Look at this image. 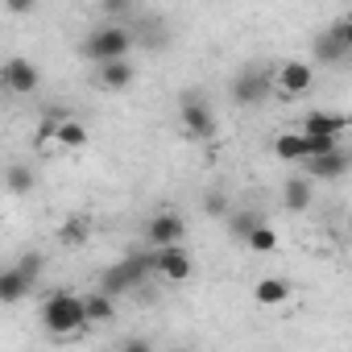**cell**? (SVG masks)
<instances>
[{
    "mask_svg": "<svg viewBox=\"0 0 352 352\" xmlns=\"http://www.w3.org/2000/svg\"><path fill=\"white\" fill-rule=\"evenodd\" d=\"M87 298L83 294H71V290H54L46 302H42V327L58 340H71L79 331H87Z\"/></svg>",
    "mask_w": 352,
    "mask_h": 352,
    "instance_id": "1",
    "label": "cell"
},
{
    "mask_svg": "<svg viewBox=\"0 0 352 352\" xmlns=\"http://www.w3.org/2000/svg\"><path fill=\"white\" fill-rule=\"evenodd\" d=\"M133 50V34L124 25H100L91 30V38L83 42V54L100 67V63H112V58H124Z\"/></svg>",
    "mask_w": 352,
    "mask_h": 352,
    "instance_id": "2",
    "label": "cell"
},
{
    "mask_svg": "<svg viewBox=\"0 0 352 352\" xmlns=\"http://www.w3.org/2000/svg\"><path fill=\"white\" fill-rule=\"evenodd\" d=\"M179 124H183V133L195 137V141H212V137H216V112H212V104H208L199 91H187V96H183Z\"/></svg>",
    "mask_w": 352,
    "mask_h": 352,
    "instance_id": "3",
    "label": "cell"
},
{
    "mask_svg": "<svg viewBox=\"0 0 352 352\" xmlns=\"http://www.w3.org/2000/svg\"><path fill=\"white\" fill-rule=\"evenodd\" d=\"M270 91H274V75H270V71H261V67H249V71H241V75L232 79V100H236L241 108L261 104Z\"/></svg>",
    "mask_w": 352,
    "mask_h": 352,
    "instance_id": "4",
    "label": "cell"
},
{
    "mask_svg": "<svg viewBox=\"0 0 352 352\" xmlns=\"http://www.w3.org/2000/svg\"><path fill=\"white\" fill-rule=\"evenodd\" d=\"M315 87V71L307 67V63H298V58H290V63H282L278 67V75H274V91L282 96V100H294V96H307Z\"/></svg>",
    "mask_w": 352,
    "mask_h": 352,
    "instance_id": "5",
    "label": "cell"
},
{
    "mask_svg": "<svg viewBox=\"0 0 352 352\" xmlns=\"http://www.w3.org/2000/svg\"><path fill=\"white\" fill-rule=\"evenodd\" d=\"M0 79H5V87H9L13 96H30V91H38V83H42V71H38L30 58L13 54V58L5 63V71H0Z\"/></svg>",
    "mask_w": 352,
    "mask_h": 352,
    "instance_id": "6",
    "label": "cell"
},
{
    "mask_svg": "<svg viewBox=\"0 0 352 352\" xmlns=\"http://www.w3.org/2000/svg\"><path fill=\"white\" fill-rule=\"evenodd\" d=\"M153 265H157V274L166 278V282H187L191 278V253L183 249V245H166V249H153Z\"/></svg>",
    "mask_w": 352,
    "mask_h": 352,
    "instance_id": "7",
    "label": "cell"
},
{
    "mask_svg": "<svg viewBox=\"0 0 352 352\" xmlns=\"http://www.w3.org/2000/svg\"><path fill=\"white\" fill-rule=\"evenodd\" d=\"M307 166V174L311 179H344V174L352 170V149H331V153H315V157H307L302 162Z\"/></svg>",
    "mask_w": 352,
    "mask_h": 352,
    "instance_id": "8",
    "label": "cell"
},
{
    "mask_svg": "<svg viewBox=\"0 0 352 352\" xmlns=\"http://www.w3.org/2000/svg\"><path fill=\"white\" fill-rule=\"evenodd\" d=\"M145 236H149V245H153V249H166V245H183V236H187V224H183L179 216H174V212H157V216L149 220Z\"/></svg>",
    "mask_w": 352,
    "mask_h": 352,
    "instance_id": "9",
    "label": "cell"
},
{
    "mask_svg": "<svg viewBox=\"0 0 352 352\" xmlns=\"http://www.w3.org/2000/svg\"><path fill=\"white\" fill-rule=\"evenodd\" d=\"M133 79H137V67H133L129 58L100 63V71H96V83H100L104 91H124V87H133Z\"/></svg>",
    "mask_w": 352,
    "mask_h": 352,
    "instance_id": "10",
    "label": "cell"
},
{
    "mask_svg": "<svg viewBox=\"0 0 352 352\" xmlns=\"http://www.w3.org/2000/svg\"><path fill=\"white\" fill-rule=\"evenodd\" d=\"M315 58L319 63H340L348 58V42H344V21H331L319 38H315Z\"/></svg>",
    "mask_w": 352,
    "mask_h": 352,
    "instance_id": "11",
    "label": "cell"
},
{
    "mask_svg": "<svg viewBox=\"0 0 352 352\" xmlns=\"http://www.w3.org/2000/svg\"><path fill=\"white\" fill-rule=\"evenodd\" d=\"M298 129H302V133H323V137H340V133H348V129H352V116H348V112H307Z\"/></svg>",
    "mask_w": 352,
    "mask_h": 352,
    "instance_id": "12",
    "label": "cell"
},
{
    "mask_svg": "<svg viewBox=\"0 0 352 352\" xmlns=\"http://www.w3.org/2000/svg\"><path fill=\"white\" fill-rule=\"evenodd\" d=\"M30 290H34V282L21 274V265H9L5 274H0V302H9V307H13V302H21Z\"/></svg>",
    "mask_w": 352,
    "mask_h": 352,
    "instance_id": "13",
    "label": "cell"
},
{
    "mask_svg": "<svg viewBox=\"0 0 352 352\" xmlns=\"http://www.w3.org/2000/svg\"><path fill=\"white\" fill-rule=\"evenodd\" d=\"M274 153H278L282 162H307V157H311L307 133L298 129V133H282V137H274Z\"/></svg>",
    "mask_w": 352,
    "mask_h": 352,
    "instance_id": "14",
    "label": "cell"
},
{
    "mask_svg": "<svg viewBox=\"0 0 352 352\" xmlns=\"http://www.w3.org/2000/svg\"><path fill=\"white\" fill-rule=\"evenodd\" d=\"M290 290H294V286H290L286 278H261V282L253 286V298H257L261 307H278V302L290 298Z\"/></svg>",
    "mask_w": 352,
    "mask_h": 352,
    "instance_id": "15",
    "label": "cell"
},
{
    "mask_svg": "<svg viewBox=\"0 0 352 352\" xmlns=\"http://www.w3.org/2000/svg\"><path fill=\"white\" fill-rule=\"evenodd\" d=\"M311 199H315V191H311L307 179H290V183L282 187V208H286V212H307Z\"/></svg>",
    "mask_w": 352,
    "mask_h": 352,
    "instance_id": "16",
    "label": "cell"
},
{
    "mask_svg": "<svg viewBox=\"0 0 352 352\" xmlns=\"http://www.w3.org/2000/svg\"><path fill=\"white\" fill-rule=\"evenodd\" d=\"M87 298V319L91 323H108V319H116V298L108 294V290H91V294H83Z\"/></svg>",
    "mask_w": 352,
    "mask_h": 352,
    "instance_id": "17",
    "label": "cell"
},
{
    "mask_svg": "<svg viewBox=\"0 0 352 352\" xmlns=\"http://www.w3.org/2000/svg\"><path fill=\"white\" fill-rule=\"evenodd\" d=\"M63 149H83L87 145V129L75 120V116H63V124H58V137H54Z\"/></svg>",
    "mask_w": 352,
    "mask_h": 352,
    "instance_id": "18",
    "label": "cell"
},
{
    "mask_svg": "<svg viewBox=\"0 0 352 352\" xmlns=\"http://www.w3.org/2000/svg\"><path fill=\"white\" fill-rule=\"evenodd\" d=\"M257 224H261V216H257V212H228V236H232V241H241V245L249 241V232H253Z\"/></svg>",
    "mask_w": 352,
    "mask_h": 352,
    "instance_id": "19",
    "label": "cell"
},
{
    "mask_svg": "<svg viewBox=\"0 0 352 352\" xmlns=\"http://www.w3.org/2000/svg\"><path fill=\"white\" fill-rule=\"evenodd\" d=\"M87 236H91V220H87V216H71V220L58 228V241H63V245H87Z\"/></svg>",
    "mask_w": 352,
    "mask_h": 352,
    "instance_id": "20",
    "label": "cell"
},
{
    "mask_svg": "<svg viewBox=\"0 0 352 352\" xmlns=\"http://www.w3.org/2000/svg\"><path fill=\"white\" fill-rule=\"evenodd\" d=\"M245 249H253V253H274V249H278V232H274V228H270V224L261 220V224H257V228L249 232Z\"/></svg>",
    "mask_w": 352,
    "mask_h": 352,
    "instance_id": "21",
    "label": "cell"
},
{
    "mask_svg": "<svg viewBox=\"0 0 352 352\" xmlns=\"http://www.w3.org/2000/svg\"><path fill=\"white\" fill-rule=\"evenodd\" d=\"M9 195H30L34 191V170L30 166H9Z\"/></svg>",
    "mask_w": 352,
    "mask_h": 352,
    "instance_id": "22",
    "label": "cell"
},
{
    "mask_svg": "<svg viewBox=\"0 0 352 352\" xmlns=\"http://www.w3.org/2000/svg\"><path fill=\"white\" fill-rule=\"evenodd\" d=\"M204 212H208L212 220H228V199H224L220 191H208V195H204Z\"/></svg>",
    "mask_w": 352,
    "mask_h": 352,
    "instance_id": "23",
    "label": "cell"
},
{
    "mask_svg": "<svg viewBox=\"0 0 352 352\" xmlns=\"http://www.w3.org/2000/svg\"><path fill=\"white\" fill-rule=\"evenodd\" d=\"M17 265H21V274H25V278H30V282L38 286V278H42V265H46V261H42L38 253H25V257H21Z\"/></svg>",
    "mask_w": 352,
    "mask_h": 352,
    "instance_id": "24",
    "label": "cell"
},
{
    "mask_svg": "<svg viewBox=\"0 0 352 352\" xmlns=\"http://www.w3.org/2000/svg\"><path fill=\"white\" fill-rule=\"evenodd\" d=\"M100 9H104L108 17H124V13L133 9V0H100Z\"/></svg>",
    "mask_w": 352,
    "mask_h": 352,
    "instance_id": "25",
    "label": "cell"
},
{
    "mask_svg": "<svg viewBox=\"0 0 352 352\" xmlns=\"http://www.w3.org/2000/svg\"><path fill=\"white\" fill-rule=\"evenodd\" d=\"M5 9H9V13H34L38 0H5Z\"/></svg>",
    "mask_w": 352,
    "mask_h": 352,
    "instance_id": "26",
    "label": "cell"
},
{
    "mask_svg": "<svg viewBox=\"0 0 352 352\" xmlns=\"http://www.w3.org/2000/svg\"><path fill=\"white\" fill-rule=\"evenodd\" d=\"M344 21V42H348V58H352V17H340Z\"/></svg>",
    "mask_w": 352,
    "mask_h": 352,
    "instance_id": "27",
    "label": "cell"
}]
</instances>
